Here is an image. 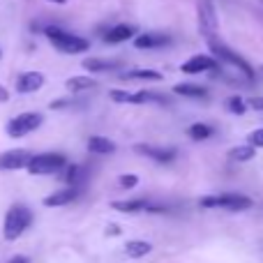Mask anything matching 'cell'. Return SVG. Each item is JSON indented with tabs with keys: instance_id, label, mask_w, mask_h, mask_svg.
<instances>
[{
	"instance_id": "35",
	"label": "cell",
	"mask_w": 263,
	"mask_h": 263,
	"mask_svg": "<svg viewBox=\"0 0 263 263\" xmlns=\"http://www.w3.org/2000/svg\"><path fill=\"white\" fill-rule=\"evenodd\" d=\"M0 58H3V49H0Z\"/></svg>"
},
{
	"instance_id": "5",
	"label": "cell",
	"mask_w": 263,
	"mask_h": 263,
	"mask_svg": "<svg viewBox=\"0 0 263 263\" xmlns=\"http://www.w3.org/2000/svg\"><path fill=\"white\" fill-rule=\"evenodd\" d=\"M208 49L213 51V53L217 55L219 60H227V63H231L236 69H240V72L245 74V77H250V79L254 77V69H252V65L247 63V60L242 58L240 53H236V51L229 49L227 44H222V42H219L215 35H213V37H208Z\"/></svg>"
},
{
	"instance_id": "18",
	"label": "cell",
	"mask_w": 263,
	"mask_h": 263,
	"mask_svg": "<svg viewBox=\"0 0 263 263\" xmlns=\"http://www.w3.org/2000/svg\"><path fill=\"white\" fill-rule=\"evenodd\" d=\"M148 201L145 199H127V201H114L111 203V208L114 210H120V213H143V210H148Z\"/></svg>"
},
{
	"instance_id": "6",
	"label": "cell",
	"mask_w": 263,
	"mask_h": 263,
	"mask_svg": "<svg viewBox=\"0 0 263 263\" xmlns=\"http://www.w3.org/2000/svg\"><path fill=\"white\" fill-rule=\"evenodd\" d=\"M42 123H44L42 114H35V111H28V114H18L16 118H12V120L7 123V134L12 136V139H21V136H26V134H30V132H35Z\"/></svg>"
},
{
	"instance_id": "19",
	"label": "cell",
	"mask_w": 263,
	"mask_h": 263,
	"mask_svg": "<svg viewBox=\"0 0 263 263\" xmlns=\"http://www.w3.org/2000/svg\"><path fill=\"white\" fill-rule=\"evenodd\" d=\"M97 86V79L92 77H72L65 81V88L69 92H83V90H92Z\"/></svg>"
},
{
	"instance_id": "26",
	"label": "cell",
	"mask_w": 263,
	"mask_h": 263,
	"mask_svg": "<svg viewBox=\"0 0 263 263\" xmlns=\"http://www.w3.org/2000/svg\"><path fill=\"white\" fill-rule=\"evenodd\" d=\"M224 106H227V111H231V114H236V116H242L247 111L245 100H242V97H238V95L227 97V100H224Z\"/></svg>"
},
{
	"instance_id": "7",
	"label": "cell",
	"mask_w": 263,
	"mask_h": 263,
	"mask_svg": "<svg viewBox=\"0 0 263 263\" xmlns=\"http://www.w3.org/2000/svg\"><path fill=\"white\" fill-rule=\"evenodd\" d=\"M199 26L205 37H213L219 28L217 9H215L213 0H199Z\"/></svg>"
},
{
	"instance_id": "25",
	"label": "cell",
	"mask_w": 263,
	"mask_h": 263,
	"mask_svg": "<svg viewBox=\"0 0 263 263\" xmlns=\"http://www.w3.org/2000/svg\"><path fill=\"white\" fill-rule=\"evenodd\" d=\"M81 173H83V168L79 166V164H67L65 166V182H67V187H77V182L81 180Z\"/></svg>"
},
{
	"instance_id": "4",
	"label": "cell",
	"mask_w": 263,
	"mask_h": 263,
	"mask_svg": "<svg viewBox=\"0 0 263 263\" xmlns=\"http://www.w3.org/2000/svg\"><path fill=\"white\" fill-rule=\"evenodd\" d=\"M199 203L201 208H224L231 210V213H240V210H250L254 205V201L242 194H222V196H203Z\"/></svg>"
},
{
	"instance_id": "16",
	"label": "cell",
	"mask_w": 263,
	"mask_h": 263,
	"mask_svg": "<svg viewBox=\"0 0 263 263\" xmlns=\"http://www.w3.org/2000/svg\"><path fill=\"white\" fill-rule=\"evenodd\" d=\"M88 150L92 155H111L116 153V143L111 139H106V136H90L88 139Z\"/></svg>"
},
{
	"instance_id": "8",
	"label": "cell",
	"mask_w": 263,
	"mask_h": 263,
	"mask_svg": "<svg viewBox=\"0 0 263 263\" xmlns=\"http://www.w3.org/2000/svg\"><path fill=\"white\" fill-rule=\"evenodd\" d=\"M32 155L28 150H7V153L0 155V168L3 171H18V168H26L30 162Z\"/></svg>"
},
{
	"instance_id": "33",
	"label": "cell",
	"mask_w": 263,
	"mask_h": 263,
	"mask_svg": "<svg viewBox=\"0 0 263 263\" xmlns=\"http://www.w3.org/2000/svg\"><path fill=\"white\" fill-rule=\"evenodd\" d=\"M7 97H9V95H7V90H5V88L0 86V102H5V100H7Z\"/></svg>"
},
{
	"instance_id": "28",
	"label": "cell",
	"mask_w": 263,
	"mask_h": 263,
	"mask_svg": "<svg viewBox=\"0 0 263 263\" xmlns=\"http://www.w3.org/2000/svg\"><path fill=\"white\" fill-rule=\"evenodd\" d=\"M247 145H252V148H263V127L254 129L250 136H247Z\"/></svg>"
},
{
	"instance_id": "20",
	"label": "cell",
	"mask_w": 263,
	"mask_h": 263,
	"mask_svg": "<svg viewBox=\"0 0 263 263\" xmlns=\"http://www.w3.org/2000/svg\"><path fill=\"white\" fill-rule=\"evenodd\" d=\"M153 252V245H150L148 240H129L127 245H125V254L129 256V259H141V256L150 254Z\"/></svg>"
},
{
	"instance_id": "3",
	"label": "cell",
	"mask_w": 263,
	"mask_h": 263,
	"mask_svg": "<svg viewBox=\"0 0 263 263\" xmlns=\"http://www.w3.org/2000/svg\"><path fill=\"white\" fill-rule=\"evenodd\" d=\"M67 166V157L60 153H42V155H32L28 162V173L30 176H51L58 173Z\"/></svg>"
},
{
	"instance_id": "32",
	"label": "cell",
	"mask_w": 263,
	"mask_h": 263,
	"mask_svg": "<svg viewBox=\"0 0 263 263\" xmlns=\"http://www.w3.org/2000/svg\"><path fill=\"white\" fill-rule=\"evenodd\" d=\"M106 233H109V236H118V233H120V229L111 224V227H109V231H106Z\"/></svg>"
},
{
	"instance_id": "36",
	"label": "cell",
	"mask_w": 263,
	"mask_h": 263,
	"mask_svg": "<svg viewBox=\"0 0 263 263\" xmlns=\"http://www.w3.org/2000/svg\"><path fill=\"white\" fill-rule=\"evenodd\" d=\"M261 72H263V67H261Z\"/></svg>"
},
{
	"instance_id": "22",
	"label": "cell",
	"mask_w": 263,
	"mask_h": 263,
	"mask_svg": "<svg viewBox=\"0 0 263 263\" xmlns=\"http://www.w3.org/2000/svg\"><path fill=\"white\" fill-rule=\"evenodd\" d=\"M173 92H176V95H182V97H205L208 95L205 88L194 86V83H178V86L173 88Z\"/></svg>"
},
{
	"instance_id": "14",
	"label": "cell",
	"mask_w": 263,
	"mask_h": 263,
	"mask_svg": "<svg viewBox=\"0 0 263 263\" xmlns=\"http://www.w3.org/2000/svg\"><path fill=\"white\" fill-rule=\"evenodd\" d=\"M134 35H136V28H134V26L120 23V26L111 28V30L106 32V35H104V42H109V44H120V42L134 40Z\"/></svg>"
},
{
	"instance_id": "10",
	"label": "cell",
	"mask_w": 263,
	"mask_h": 263,
	"mask_svg": "<svg viewBox=\"0 0 263 263\" xmlns=\"http://www.w3.org/2000/svg\"><path fill=\"white\" fill-rule=\"evenodd\" d=\"M180 69L185 74H201V72L219 74V72H222V69H219V65L215 63V58H210V55H194V58H190L187 63H182Z\"/></svg>"
},
{
	"instance_id": "34",
	"label": "cell",
	"mask_w": 263,
	"mask_h": 263,
	"mask_svg": "<svg viewBox=\"0 0 263 263\" xmlns=\"http://www.w3.org/2000/svg\"><path fill=\"white\" fill-rule=\"evenodd\" d=\"M49 3H55V5H65L67 0H49Z\"/></svg>"
},
{
	"instance_id": "11",
	"label": "cell",
	"mask_w": 263,
	"mask_h": 263,
	"mask_svg": "<svg viewBox=\"0 0 263 263\" xmlns=\"http://www.w3.org/2000/svg\"><path fill=\"white\" fill-rule=\"evenodd\" d=\"M171 44V37L164 32H141L134 37V46L136 49H159V46Z\"/></svg>"
},
{
	"instance_id": "21",
	"label": "cell",
	"mask_w": 263,
	"mask_h": 263,
	"mask_svg": "<svg viewBox=\"0 0 263 263\" xmlns=\"http://www.w3.org/2000/svg\"><path fill=\"white\" fill-rule=\"evenodd\" d=\"M125 81H162V74L155 69H132V72L123 74Z\"/></svg>"
},
{
	"instance_id": "24",
	"label": "cell",
	"mask_w": 263,
	"mask_h": 263,
	"mask_svg": "<svg viewBox=\"0 0 263 263\" xmlns=\"http://www.w3.org/2000/svg\"><path fill=\"white\" fill-rule=\"evenodd\" d=\"M187 134H190L194 141H205V139L213 136V127L205 125V123H194L190 129H187Z\"/></svg>"
},
{
	"instance_id": "30",
	"label": "cell",
	"mask_w": 263,
	"mask_h": 263,
	"mask_svg": "<svg viewBox=\"0 0 263 263\" xmlns=\"http://www.w3.org/2000/svg\"><path fill=\"white\" fill-rule=\"evenodd\" d=\"M111 100L125 104V102H129V92H125V90H111Z\"/></svg>"
},
{
	"instance_id": "13",
	"label": "cell",
	"mask_w": 263,
	"mask_h": 263,
	"mask_svg": "<svg viewBox=\"0 0 263 263\" xmlns=\"http://www.w3.org/2000/svg\"><path fill=\"white\" fill-rule=\"evenodd\" d=\"M77 196H79V187H65V190L49 194L44 201H42V203H44L46 208H60V205L72 203V201L77 199Z\"/></svg>"
},
{
	"instance_id": "12",
	"label": "cell",
	"mask_w": 263,
	"mask_h": 263,
	"mask_svg": "<svg viewBox=\"0 0 263 263\" xmlns=\"http://www.w3.org/2000/svg\"><path fill=\"white\" fill-rule=\"evenodd\" d=\"M44 86V77L40 72H23L21 77L16 79V90L21 95H28V92H37Z\"/></svg>"
},
{
	"instance_id": "23",
	"label": "cell",
	"mask_w": 263,
	"mask_h": 263,
	"mask_svg": "<svg viewBox=\"0 0 263 263\" xmlns=\"http://www.w3.org/2000/svg\"><path fill=\"white\" fill-rule=\"evenodd\" d=\"M254 155H256V148H252V145H238V148L229 150V157L233 162H250V159H254Z\"/></svg>"
},
{
	"instance_id": "15",
	"label": "cell",
	"mask_w": 263,
	"mask_h": 263,
	"mask_svg": "<svg viewBox=\"0 0 263 263\" xmlns=\"http://www.w3.org/2000/svg\"><path fill=\"white\" fill-rule=\"evenodd\" d=\"M120 67V60H104V58H86L83 69L86 72H114Z\"/></svg>"
},
{
	"instance_id": "2",
	"label": "cell",
	"mask_w": 263,
	"mask_h": 263,
	"mask_svg": "<svg viewBox=\"0 0 263 263\" xmlns=\"http://www.w3.org/2000/svg\"><path fill=\"white\" fill-rule=\"evenodd\" d=\"M44 35L49 37V42L60 51V53L74 55V53H83V51L90 49V42L88 40H83V37H79V35H72V32H65L55 26H46Z\"/></svg>"
},
{
	"instance_id": "27",
	"label": "cell",
	"mask_w": 263,
	"mask_h": 263,
	"mask_svg": "<svg viewBox=\"0 0 263 263\" xmlns=\"http://www.w3.org/2000/svg\"><path fill=\"white\" fill-rule=\"evenodd\" d=\"M118 185L123 187V190H132V187L139 185V176H134V173H125V176L118 178Z\"/></svg>"
},
{
	"instance_id": "31",
	"label": "cell",
	"mask_w": 263,
	"mask_h": 263,
	"mask_svg": "<svg viewBox=\"0 0 263 263\" xmlns=\"http://www.w3.org/2000/svg\"><path fill=\"white\" fill-rule=\"evenodd\" d=\"M7 263H30V259H28V256H23V254H18V256H12Z\"/></svg>"
},
{
	"instance_id": "17",
	"label": "cell",
	"mask_w": 263,
	"mask_h": 263,
	"mask_svg": "<svg viewBox=\"0 0 263 263\" xmlns=\"http://www.w3.org/2000/svg\"><path fill=\"white\" fill-rule=\"evenodd\" d=\"M168 104V97L162 92H150V90H141L129 95V104Z\"/></svg>"
},
{
	"instance_id": "9",
	"label": "cell",
	"mask_w": 263,
	"mask_h": 263,
	"mask_svg": "<svg viewBox=\"0 0 263 263\" xmlns=\"http://www.w3.org/2000/svg\"><path fill=\"white\" fill-rule=\"evenodd\" d=\"M134 153L143 155V157H148V159H155V162H162V164L176 159V150L173 148H162V145H150V143H136Z\"/></svg>"
},
{
	"instance_id": "1",
	"label": "cell",
	"mask_w": 263,
	"mask_h": 263,
	"mask_svg": "<svg viewBox=\"0 0 263 263\" xmlns=\"http://www.w3.org/2000/svg\"><path fill=\"white\" fill-rule=\"evenodd\" d=\"M32 224V213L30 208L21 203H14L12 208L7 210L5 215V222H3V236L5 240H18V238L26 233V229Z\"/></svg>"
},
{
	"instance_id": "29",
	"label": "cell",
	"mask_w": 263,
	"mask_h": 263,
	"mask_svg": "<svg viewBox=\"0 0 263 263\" xmlns=\"http://www.w3.org/2000/svg\"><path fill=\"white\" fill-rule=\"evenodd\" d=\"M247 109H254V111H263V97H250L245 102Z\"/></svg>"
}]
</instances>
